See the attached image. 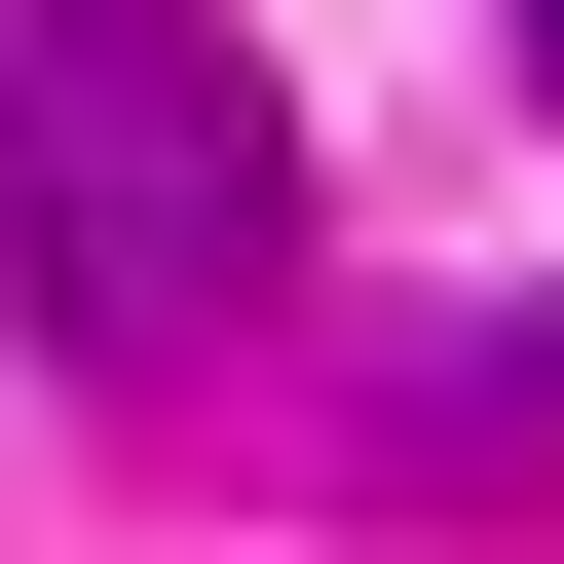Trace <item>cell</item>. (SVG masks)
Returning <instances> with one entry per match:
<instances>
[{"mask_svg":"<svg viewBox=\"0 0 564 564\" xmlns=\"http://www.w3.org/2000/svg\"><path fill=\"white\" fill-rule=\"evenodd\" d=\"M0 263H39L76 377L263 339V263H302V113H263L226 0H0Z\"/></svg>","mask_w":564,"mask_h":564,"instance_id":"6da1fadb","label":"cell"},{"mask_svg":"<svg viewBox=\"0 0 564 564\" xmlns=\"http://www.w3.org/2000/svg\"><path fill=\"white\" fill-rule=\"evenodd\" d=\"M452 452H527V489H564V302H489V339H452Z\"/></svg>","mask_w":564,"mask_h":564,"instance_id":"7a4b0ae2","label":"cell"},{"mask_svg":"<svg viewBox=\"0 0 564 564\" xmlns=\"http://www.w3.org/2000/svg\"><path fill=\"white\" fill-rule=\"evenodd\" d=\"M527 76H564V0H527Z\"/></svg>","mask_w":564,"mask_h":564,"instance_id":"3957f363","label":"cell"}]
</instances>
